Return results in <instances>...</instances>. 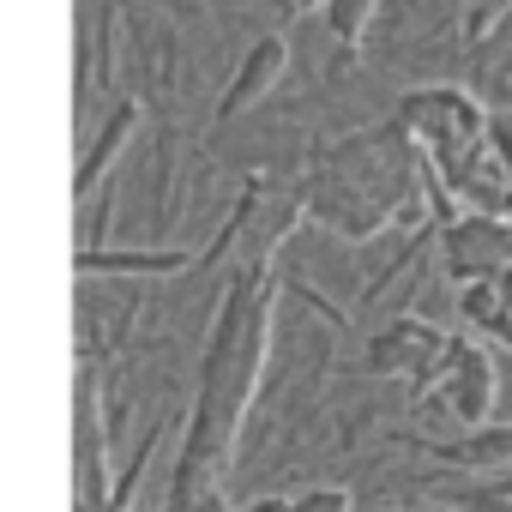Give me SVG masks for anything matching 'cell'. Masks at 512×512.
<instances>
[{
    "label": "cell",
    "mask_w": 512,
    "mask_h": 512,
    "mask_svg": "<svg viewBox=\"0 0 512 512\" xmlns=\"http://www.w3.org/2000/svg\"><path fill=\"white\" fill-rule=\"evenodd\" d=\"M416 187H428V163H416L410 133L392 121V127H368V133H344L338 145H320L302 181V211L344 241H368L374 229L404 217V199Z\"/></svg>",
    "instance_id": "6da1fadb"
},
{
    "label": "cell",
    "mask_w": 512,
    "mask_h": 512,
    "mask_svg": "<svg viewBox=\"0 0 512 512\" xmlns=\"http://www.w3.org/2000/svg\"><path fill=\"white\" fill-rule=\"evenodd\" d=\"M392 121L434 157L428 169L440 175V181H452L458 169H470L482 151H488V115H482V103L470 97V91H458V85H422V91H404L398 97V109H392Z\"/></svg>",
    "instance_id": "7a4b0ae2"
},
{
    "label": "cell",
    "mask_w": 512,
    "mask_h": 512,
    "mask_svg": "<svg viewBox=\"0 0 512 512\" xmlns=\"http://www.w3.org/2000/svg\"><path fill=\"white\" fill-rule=\"evenodd\" d=\"M422 398H434V410L452 422V428H488V410H494V356L470 338V332H452L434 380L422 386Z\"/></svg>",
    "instance_id": "3957f363"
},
{
    "label": "cell",
    "mask_w": 512,
    "mask_h": 512,
    "mask_svg": "<svg viewBox=\"0 0 512 512\" xmlns=\"http://www.w3.org/2000/svg\"><path fill=\"white\" fill-rule=\"evenodd\" d=\"M440 272H446L458 290L512 272V217L464 211V217L440 223Z\"/></svg>",
    "instance_id": "277c9868"
},
{
    "label": "cell",
    "mask_w": 512,
    "mask_h": 512,
    "mask_svg": "<svg viewBox=\"0 0 512 512\" xmlns=\"http://www.w3.org/2000/svg\"><path fill=\"white\" fill-rule=\"evenodd\" d=\"M446 344H452V332H440L434 320H422V314H398V320H386L380 332H368V356H362V368L380 380H410V392L422 398V386L434 380V368H440V356H446Z\"/></svg>",
    "instance_id": "5b68a950"
},
{
    "label": "cell",
    "mask_w": 512,
    "mask_h": 512,
    "mask_svg": "<svg viewBox=\"0 0 512 512\" xmlns=\"http://www.w3.org/2000/svg\"><path fill=\"white\" fill-rule=\"evenodd\" d=\"M193 247H91L73 253V272L91 284H169L181 272H193Z\"/></svg>",
    "instance_id": "8992f818"
},
{
    "label": "cell",
    "mask_w": 512,
    "mask_h": 512,
    "mask_svg": "<svg viewBox=\"0 0 512 512\" xmlns=\"http://www.w3.org/2000/svg\"><path fill=\"white\" fill-rule=\"evenodd\" d=\"M284 73H290V43H284V37H260V43L241 55L229 91L217 97V121H235V115H247L253 103H266Z\"/></svg>",
    "instance_id": "52a82bcc"
},
{
    "label": "cell",
    "mask_w": 512,
    "mask_h": 512,
    "mask_svg": "<svg viewBox=\"0 0 512 512\" xmlns=\"http://www.w3.org/2000/svg\"><path fill=\"white\" fill-rule=\"evenodd\" d=\"M398 440L428 452L434 464H452V470H470V476H500L512 464V428H470L458 440H422V434H398Z\"/></svg>",
    "instance_id": "ba28073f"
},
{
    "label": "cell",
    "mask_w": 512,
    "mask_h": 512,
    "mask_svg": "<svg viewBox=\"0 0 512 512\" xmlns=\"http://www.w3.org/2000/svg\"><path fill=\"white\" fill-rule=\"evenodd\" d=\"M133 133H139V97H121L115 109H109V121L85 139V151H79V175H73V199L85 205L97 187H103V175L115 169V157L133 145Z\"/></svg>",
    "instance_id": "9c48e42d"
},
{
    "label": "cell",
    "mask_w": 512,
    "mask_h": 512,
    "mask_svg": "<svg viewBox=\"0 0 512 512\" xmlns=\"http://www.w3.org/2000/svg\"><path fill=\"white\" fill-rule=\"evenodd\" d=\"M458 308H464V320H470L476 332H488V338L512 344V272H500V278H488V284L458 290Z\"/></svg>",
    "instance_id": "30bf717a"
},
{
    "label": "cell",
    "mask_w": 512,
    "mask_h": 512,
    "mask_svg": "<svg viewBox=\"0 0 512 512\" xmlns=\"http://www.w3.org/2000/svg\"><path fill=\"white\" fill-rule=\"evenodd\" d=\"M290 506L296 512H350L356 500H350V488H302V494H290Z\"/></svg>",
    "instance_id": "8fae6325"
},
{
    "label": "cell",
    "mask_w": 512,
    "mask_h": 512,
    "mask_svg": "<svg viewBox=\"0 0 512 512\" xmlns=\"http://www.w3.org/2000/svg\"><path fill=\"white\" fill-rule=\"evenodd\" d=\"M422 512H446V506H422Z\"/></svg>",
    "instance_id": "7c38bea8"
}]
</instances>
